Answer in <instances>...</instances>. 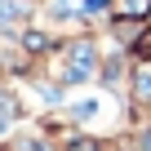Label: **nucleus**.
I'll use <instances>...</instances> for the list:
<instances>
[{"label":"nucleus","mask_w":151,"mask_h":151,"mask_svg":"<svg viewBox=\"0 0 151 151\" xmlns=\"http://www.w3.org/2000/svg\"><path fill=\"white\" fill-rule=\"evenodd\" d=\"M116 9H120V14H147V9H151V0H120Z\"/></svg>","instance_id":"obj_1"}]
</instances>
